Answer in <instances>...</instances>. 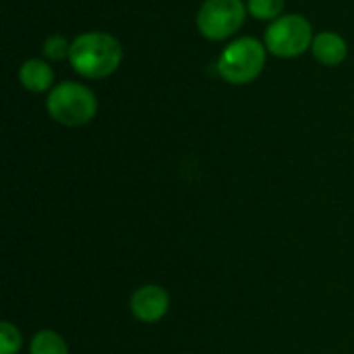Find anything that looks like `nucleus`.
Listing matches in <instances>:
<instances>
[{
  "mask_svg": "<svg viewBox=\"0 0 354 354\" xmlns=\"http://www.w3.org/2000/svg\"><path fill=\"white\" fill-rule=\"evenodd\" d=\"M313 58L324 66H340L348 58V41L336 31H319L311 44Z\"/></svg>",
  "mask_w": 354,
  "mask_h": 354,
  "instance_id": "0eeeda50",
  "label": "nucleus"
},
{
  "mask_svg": "<svg viewBox=\"0 0 354 354\" xmlns=\"http://www.w3.org/2000/svg\"><path fill=\"white\" fill-rule=\"evenodd\" d=\"M247 15V0H203L197 10L195 25L201 37L209 41H224L241 31Z\"/></svg>",
  "mask_w": 354,
  "mask_h": 354,
  "instance_id": "39448f33",
  "label": "nucleus"
},
{
  "mask_svg": "<svg viewBox=\"0 0 354 354\" xmlns=\"http://www.w3.org/2000/svg\"><path fill=\"white\" fill-rule=\"evenodd\" d=\"M29 354H71L66 340L54 330H39L29 342Z\"/></svg>",
  "mask_w": 354,
  "mask_h": 354,
  "instance_id": "1a4fd4ad",
  "label": "nucleus"
},
{
  "mask_svg": "<svg viewBox=\"0 0 354 354\" xmlns=\"http://www.w3.org/2000/svg\"><path fill=\"white\" fill-rule=\"evenodd\" d=\"M122 62V46L108 31H83L71 39L68 64L89 81L106 79L118 71Z\"/></svg>",
  "mask_w": 354,
  "mask_h": 354,
  "instance_id": "f257e3e1",
  "label": "nucleus"
},
{
  "mask_svg": "<svg viewBox=\"0 0 354 354\" xmlns=\"http://www.w3.org/2000/svg\"><path fill=\"white\" fill-rule=\"evenodd\" d=\"M19 83L31 93H48L54 83V68L46 58H27L19 66Z\"/></svg>",
  "mask_w": 354,
  "mask_h": 354,
  "instance_id": "6e6552de",
  "label": "nucleus"
},
{
  "mask_svg": "<svg viewBox=\"0 0 354 354\" xmlns=\"http://www.w3.org/2000/svg\"><path fill=\"white\" fill-rule=\"evenodd\" d=\"M23 346V336L21 330L10 324L2 322L0 324V354H17Z\"/></svg>",
  "mask_w": 354,
  "mask_h": 354,
  "instance_id": "f8f14e48",
  "label": "nucleus"
},
{
  "mask_svg": "<svg viewBox=\"0 0 354 354\" xmlns=\"http://www.w3.org/2000/svg\"><path fill=\"white\" fill-rule=\"evenodd\" d=\"M129 309L137 322L158 324L170 311V295L160 284H143L131 295Z\"/></svg>",
  "mask_w": 354,
  "mask_h": 354,
  "instance_id": "423d86ee",
  "label": "nucleus"
},
{
  "mask_svg": "<svg viewBox=\"0 0 354 354\" xmlns=\"http://www.w3.org/2000/svg\"><path fill=\"white\" fill-rule=\"evenodd\" d=\"M268 64V48L261 39L243 35L226 44L216 60V73L228 85H249L261 77Z\"/></svg>",
  "mask_w": 354,
  "mask_h": 354,
  "instance_id": "f03ea898",
  "label": "nucleus"
},
{
  "mask_svg": "<svg viewBox=\"0 0 354 354\" xmlns=\"http://www.w3.org/2000/svg\"><path fill=\"white\" fill-rule=\"evenodd\" d=\"M68 54H71V39H66L60 33L48 35L41 44V58H46L48 62L68 60Z\"/></svg>",
  "mask_w": 354,
  "mask_h": 354,
  "instance_id": "9b49d317",
  "label": "nucleus"
},
{
  "mask_svg": "<svg viewBox=\"0 0 354 354\" xmlns=\"http://www.w3.org/2000/svg\"><path fill=\"white\" fill-rule=\"evenodd\" d=\"M46 112L54 122L79 129L95 118L97 97L79 81H60L46 95Z\"/></svg>",
  "mask_w": 354,
  "mask_h": 354,
  "instance_id": "7ed1b4c3",
  "label": "nucleus"
},
{
  "mask_svg": "<svg viewBox=\"0 0 354 354\" xmlns=\"http://www.w3.org/2000/svg\"><path fill=\"white\" fill-rule=\"evenodd\" d=\"M315 31L311 21L305 15L290 12L272 21L266 29L263 44L268 54L276 58H297L305 52H311Z\"/></svg>",
  "mask_w": 354,
  "mask_h": 354,
  "instance_id": "20e7f679",
  "label": "nucleus"
},
{
  "mask_svg": "<svg viewBox=\"0 0 354 354\" xmlns=\"http://www.w3.org/2000/svg\"><path fill=\"white\" fill-rule=\"evenodd\" d=\"M247 10L257 21H276L284 15V0H247Z\"/></svg>",
  "mask_w": 354,
  "mask_h": 354,
  "instance_id": "9d476101",
  "label": "nucleus"
}]
</instances>
